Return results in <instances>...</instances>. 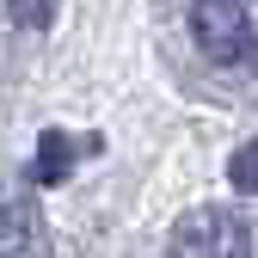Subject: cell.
<instances>
[{
  "label": "cell",
  "mask_w": 258,
  "mask_h": 258,
  "mask_svg": "<svg viewBox=\"0 0 258 258\" xmlns=\"http://www.w3.org/2000/svg\"><path fill=\"white\" fill-rule=\"evenodd\" d=\"M190 37H197V49L215 68H234V61H252L258 31H252L240 0H197V7H190Z\"/></svg>",
  "instance_id": "cell-1"
},
{
  "label": "cell",
  "mask_w": 258,
  "mask_h": 258,
  "mask_svg": "<svg viewBox=\"0 0 258 258\" xmlns=\"http://www.w3.org/2000/svg\"><path fill=\"white\" fill-rule=\"evenodd\" d=\"M172 258H252V240L240 228V215H228V209H197V215L178 221Z\"/></svg>",
  "instance_id": "cell-2"
},
{
  "label": "cell",
  "mask_w": 258,
  "mask_h": 258,
  "mask_svg": "<svg viewBox=\"0 0 258 258\" xmlns=\"http://www.w3.org/2000/svg\"><path fill=\"white\" fill-rule=\"evenodd\" d=\"M252 68H258V43H252Z\"/></svg>",
  "instance_id": "cell-7"
},
{
  "label": "cell",
  "mask_w": 258,
  "mask_h": 258,
  "mask_svg": "<svg viewBox=\"0 0 258 258\" xmlns=\"http://www.w3.org/2000/svg\"><path fill=\"white\" fill-rule=\"evenodd\" d=\"M13 19H19L25 31H43V25L55 19V0H13Z\"/></svg>",
  "instance_id": "cell-6"
},
{
  "label": "cell",
  "mask_w": 258,
  "mask_h": 258,
  "mask_svg": "<svg viewBox=\"0 0 258 258\" xmlns=\"http://www.w3.org/2000/svg\"><path fill=\"white\" fill-rule=\"evenodd\" d=\"M31 246H37L31 209L13 197V190H0V258H31Z\"/></svg>",
  "instance_id": "cell-3"
},
{
  "label": "cell",
  "mask_w": 258,
  "mask_h": 258,
  "mask_svg": "<svg viewBox=\"0 0 258 258\" xmlns=\"http://www.w3.org/2000/svg\"><path fill=\"white\" fill-rule=\"evenodd\" d=\"M228 178H234V190H246V197H258V142H246L234 160H228Z\"/></svg>",
  "instance_id": "cell-5"
},
{
  "label": "cell",
  "mask_w": 258,
  "mask_h": 258,
  "mask_svg": "<svg viewBox=\"0 0 258 258\" xmlns=\"http://www.w3.org/2000/svg\"><path fill=\"white\" fill-rule=\"evenodd\" d=\"M68 166H74V148H68V136L49 129V136H43V154H37V184H55Z\"/></svg>",
  "instance_id": "cell-4"
}]
</instances>
